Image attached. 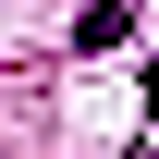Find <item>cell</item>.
Masks as SVG:
<instances>
[{
	"mask_svg": "<svg viewBox=\"0 0 159 159\" xmlns=\"http://www.w3.org/2000/svg\"><path fill=\"white\" fill-rule=\"evenodd\" d=\"M147 110H159V61H147Z\"/></svg>",
	"mask_w": 159,
	"mask_h": 159,
	"instance_id": "6da1fadb",
	"label": "cell"
}]
</instances>
